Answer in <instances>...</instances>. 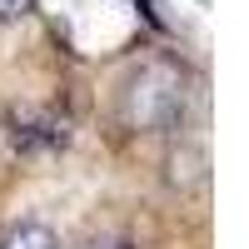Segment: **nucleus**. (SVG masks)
I'll return each mask as SVG.
<instances>
[{
  "label": "nucleus",
  "mask_w": 249,
  "mask_h": 249,
  "mask_svg": "<svg viewBox=\"0 0 249 249\" xmlns=\"http://www.w3.org/2000/svg\"><path fill=\"white\" fill-rule=\"evenodd\" d=\"M10 140H15V150H60L70 140V130L50 110H10Z\"/></svg>",
  "instance_id": "2"
},
{
  "label": "nucleus",
  "mask_w": 249,
  "mask_h": 249,
  "mask_svg": "<svg viewBox=\"0 0 249 249\" xmlns=\"http://www.w3.org/2000/svg\"><path fill=\"white\" fill-rule=\"evenodd\" d=\"M190 80L175 60H144L124 75L120 85V120L124 130H175L184 120V100H190Z\"/></svg>",
  "instance_id": "1"
},
{
  "label": "nucleus",
  "mask_w": 249,
  "mask_h": 249,
  "mask_svg": "<svg viewBox=\"0 0 249 249\" xmlns=\"http://www.w3.org/2000/svg\"><path fill=\"white\" fill-rule=\"evenodd\" d=\"M0 249H60V239L50 234V224L25 219V224H15V230L0 239Z\"/></svg>",
  "instance_id": "3"
},
{
  "label": "nucleus",
  "mask_w": 249,
  "mask_h": 249,
  "mask_svg": "<svg viewBox=\"0 0 249 249\" xmlns=\"http://www.w3.org/2000/svg\"><path fill=\"white\" fill-rule=\"evenodd\" d=\"M80 249H130L124 239H115V234H100V239H85Z\"/></svg>",
  "instance_id": "5"
},
{
  "label": "nucleus",
  "mask_w": 249,
  "mask_h": 249,
  "mask_svg": "<svg viewBox=\"0 0 249 249\" xmlns=\"http://www.w3.org/2000/svg\"><path fill=\"white\" fill-rule=\"evenodd\" d=\"M30 5H35V0H0V25H15V20H25Z\"/></svg>",
  "instance_id": "4"
}]
</instances>
